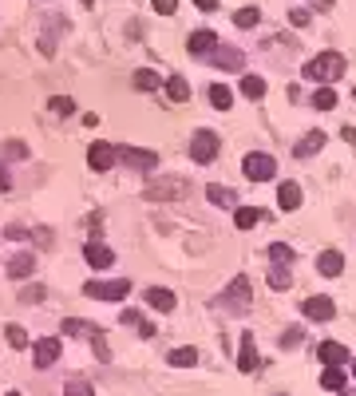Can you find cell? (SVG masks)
<instances>
[{
	"mask_svg": "<svg viewBox=\"0 0 356 396\" xmlns=\"http://www.w3.org/2000/svg\"><path fill=\"white\" fill-rule=\"evenodd\" d=\"M344 72H348V60L340 52H321L305 63V79H313V83H337Z\"/></svg>",
	"mask_w": 356,
	"mask_h": 396,
	"instance_id": "obj_1",
	"label": "cell"
},
{
	"mask_svg": "<svg viewBox=\"0 0 356 396\" xmlns=\"http://www.w3.org/2000/svg\"><path fill=\"white\" fill-rule=\"evenodd\" d=\"M249 298H254V293H249V278H234L230 289L218 298V305H222L226 313H245V309H249Z\"/></svg>",
	"mask_w": 356,
	"mask_h": 396,
	"instance_id": "obj_2",
	"label": "cell"
},
{
	"mask_svg": "<svg viewBox=\"0 0 356 396\" xmlns=\"http://www.w3.org/2000/svg\"><path fill=\"white\" fill-rule=\"evenodd\" d=\"M218 147H222V139H218L214 131H194V139H190V158L206 167V163L218 158Z\"/></svg>",
	"mask_w": 356,
	"mask_h": 396,
	"instance_id": "obj_3",
	"label": "cell"
},
{
	"mask_svg": "<svg viewBox=\"0 0 356 396\" xmlns=\"http://www.w3.org/2000/svg\"><path fill=\"white\" fill-rule=\"evenodd\" d=\"M242 171H245V178H249V183H265V178H274V174H277V163H274V155L254 151V155H245Z\"/></svg>",
	"mask_w": 356,
	"mask_h": 396,
	"instance_id": "obj_4",
	"label": "cell"
},
{
	"mask_svg": "<svg viewBox=\"0 0 356 396\" xmlns=\"http://www.w3.org/2000/svg\"><path fill=\"white\" fill-rule=\"evenodd\" d=\"M83 293H87V298H99V301H123L131 293V282L127 278H119V282H87Z\"/></svg>",
	"mask_w": 356,
	"mask_h": 396,
	"instance_id": "obj_5",
	"label": "cell"
},
{
	"mask_svg": "<svg viewBox=\"0 0 356 396\" xmlns=\"http://www.w3.org/2000/svg\"><path fill=\"white\" fill-rule=\"evenodd\" d=\"M186 183L182 178H159V183H146V198L151 202H166V198H182Z\"/></svg>",
	"mask_w": 356,
	"mask_h": 396,
	"instance_id": "obj_6",
	"label": "cell"
},
{
	"mask_svg": "<svg viewBox=\"0 0 356 396\" xmlns=\"http://www.w3.org/2000/svg\"><path fill=\"white\" fill-rule=\"evenodd\" d=\"M115 158H119V147H111V143H91L87 147V167L91 171H111Z\"/></svg>",
	"mask_w": 356,
	"mask_h": 396,
	"instance_id": "obj_7",
	"label": "cell"
},
{
	"mask_svg": "<svg viewBox=\"0 0 356 396\" xmlns=\"http://www.w3.org/2000/svg\"><path fill=\"white\" fill-rule=\"evenodd\" d=\"M119 158L131 163L135 171H155V167H159V155H155V151H143V147H119Z\"/></svg>",
	"mask_w": 356,
	"mask_h": 396,
	"instance_id": "obj_8",
	"label": "cell"
},
{
	"mask_svg": "<svg viewBox=\"0 0 356 396\" xmlns=\"http://www.w3.org/2000/svg\"><path fill=\"white\" fill-rule=\"evenodd\" d=\"M301 313H305L309 321H333V317H337V305H333V298H305Z\"/></svg>",
	"mask_w": 356,
	"mask_h": 396,
	"instance_id": "obj_9",
	"label": "cell"
},
{
	"mask_svg": "<svg viewBox=\"0 0 356 396\" xmlns=\"http://www.w3.org/2000/svg\"><path fill=\"white\" fill-rule=\"evenodd\" d=\"M210 63H218V67H226V72H242V67H245V56L238 52V48L218 44V48L210 52Z\"/></svg>",
	"mask_w": 356,
	"mask_h": 396,
	"instance_id": "obj_10",
	"label": "cell"
},
{
	"mask_svg": "<svg viewBox=\"0 0 356 396\" xmlns=\"http://www.w3.org/2000/svg\"><path fill=\"white\" fill-rule=\"evenodd\" d=\"M60 353H64V345H60L56 337H44V341H36V368H52V364L60 361Z\"/></svg>",
	"mask_w": 356,
	"mask_h": 396,
	"instance_id": "obj_11",
	"label": "cell"
},
{
	"mask_svg": "<svg viewBox=\"0 0 356 396\" xmlns=\"http://www.w3.org/2000/svg\"><path fill=\"white\" fill-rule=\"evenodd\" d=\"M83 258H87V266L91 269H107L115 262V250L111 246H103V242H87V246H83Z\"/></svg>",
	"mask_w": 356,
	"mask_h": 396,
	"instance_id": "obj_12",
	"label": "cell"
},
{
	"mask_svg": "<svg viewBox=\"0 0 356 396\" xmlns=\"http://www.w3.org/2000/svg\"><path fill=\"white\" fill-rule=\"evenodd\" d=\"M186 48H190V56H210L214 48H218V36L210 28H198V32H190Z\"/></svg>",
	"mask_w": 356,
	"mask_h": 396,
	"instance_id": "obj_13",
	"label": "cell"
},
{
	"mask_svg": "<svg viewBox=\"0 0 356 396\" xmlns=\"http://www.w3.org/2000/svg\"><path fill=\"white\" fill-rule=\"evenodd\" d=\"M317 357H321L329 368H340V364L348 361V348L340 345V341H321V348H317Z\"/></svg>",
	"mask_w": 356,
	"mask_h": 396,
	"instance_id": "obj_14",
	"label": "cell"
},
{
	"mask_svg": "<svg viewBox=\"0 0 356 396\" xmlns=\"http://www.w3.org/2000/svg\"><path fill=\"white\" fill-rule=\"evenodd\" d=\"M146 305L159 309V313H170V309L178 305V298L170 293V289H162V285H151V289H146Z\"/></svg>",
	"mask_w": 356,
	"mask_h": 396,
	"instance_id": "obj_15",
	"label": "cell"
},
{
	"mask_svg": "<svg viewBox=\"0 0 356 396\" xmlns=\"http://www.w3.org/2000/svg\"><path fill=\"white\" fill-rule=\"evenodd\" d=\"M238 368L254 373L258 368V345H254V333H242V348H238Z\"/></svg>",
	"mask_w": 356,
	"mask_h": 396,
	"instance_id": "obj_16",
	"label": "cell"
},
{
	"mask_svg": "<svg viewBox=\"0 0 356 396\" xmlns=\"http://www.w3.org/2000/svg\"><path fill=\"white\" fill-rule=\"evenodd\" d=\"M317 269H321V278H337L340 269H344V253L340 250H324L317 258Z\"/></svg>",
	"mask_w": 356,
	"mask_h": 396,
	"instance_id": "obj_17",
	"label": "cell"
},
{
	"mask_svg": "<svg viewBox=\"0 0 356 396\" xmlns=\"http://www.w3.org/2000/svg\"><path fill=\"white\" fill-rule=\"evenodd\" d=\"M324 143H329V135H324V131H309L305 139L297 143V151H293V155H297V158H309V155H317Z\"/></svg>",
	"mask_w": 356,
	"mask_h": 396,
	"instance_id": "obj_18",
	"label": "cell"
},
{
	"mask_svg": "<svg viewBox=\"0 0 356 396\" xmlns=\"http://www.w3.org/2000/svg\"><path fill=\"white\" fill-rule=\"evenodd\" d=\"M32 266H36V258H32V253H12V258H8V278H16V282H20V278H28V273H32Z\"/></svg>",
	"mask_w": 356,
	"mask_h": 396,
	"instance_id": "obj_19",
	"label": "cell"
},
{
	"mask_svg": "<svg viewBox=\"0 0 356 396\" xmlns=\"http://www.w3.org/2000/svg\"><path fill=\"white\" fill-rule=\"evenodd\" d=\"M277 206H281V210H297V206H301V187H297V183H281V187H277Z\"/></svg>",
	"mask_w": 356,
	"mask_h": 396,
	"instance_id": "obj_20",
	"label": "cell"
},
{
	"mask_svg": "<svg viewBox=\"0 0 356 396\" xmlns=\"http://www.w3.org/2000/svg\"><path fill=\"white\" fill-rule=\"evenodd\" d=\"M261 218H265V210H258V206H238V214H234V226H238V230H254Z\"/></svg>",
	"mask_w": 356,
	"mask_h": 396,
	"instance_id": "obj_21",
	"label": "cell"
},
{
	"mask_svg": "<svg viewBox=\"0 0 356 396\" xmlns=\"http://www.w3.org/2000/svg\"><path fill=\"white\" fill-rule=\"evenodd\" d=\"M265 282H269V289H277V293H285V289L293 285V273H289V266H269V278H265Z\"/></svg>",
	"mask_w": 356,
	"mask_h": 396,
	"instance_id": "obj_22",
	"label": "cell"
},
{
	"mask_svg": "<svg viewBox=\"0 0 356 396\" xmlns=\"http://www.w3.org/2000/svg\"><path fill=\"white\" fill-rule=\"evenodd\" d=\"M64 333H67V337H99L96 325H91V321H80V317H67Z\"/></svg>",
	"mask_w": 356,
	"mask_h": 396,
	"instance_id": "obj_23",
	"label": "cell"
},
{
	"mask_svg": "<svg viewBox=\"0 0 356 396\" xmlns=\"http://www.w3.org/2000/svg\"><path fill=\"white\" fill-rule=\"evenodd\" d=\"M210 103L218 111H230V103H234V92H230L226 83H210Z\"/></svg>",
	"mask_w": 356,
	"mask_h": 396,
	"instance_id": "obj_24",
	"label": "cell"
},
{
	"mask_svg": "<svg viewBox=\"0 0 356 396\" xmlns=\"http://www.w3.org/2000/svg\"><path fill=\"white\" fill-rule=\"evenodd\" d=\"M166 95H170L175 103H186V99H190V87H186V79H182V76H170V79H166Z\"/></svg>",
	"mask_w": 356,
	"mask_h": 396,
	"instance_id": "obj_25",
	"label": "cell"
},
{
	"mask_svg": "<svg viewBox=\"0 0 356 396\" xmlns=\"http://www.w3.org/2000/svg\"><path fill=\"white\" fill-rule=\"evenodd\" d=\"M206 198H210V202H218V206H234V202H238V194H234L230 187H214V183L206 187Z\"/></svg>",
	"mask_w": 356,
	"mask_h": 396,
	"instance_id": "obj_26",
	"label": "cell"
},
{
	"mask_svg": "<svg viewBox=\"0 0 356 396\" xmlns=\"http://www.w3.org/2000/svg\"><path fill=\"white\" fill-rule=\"evenodd\" d=\"M242 95L245 99H261V95H265V79L261 76H242Z\"/></svg>",
	"mask_w": 356,
	"mask_h": 396,
	"instance_id": "obj_27",
	"label": "cell"
},
{
	"mask_svg": "<svg viewBox=\"0 0 356 396\" xmlns=\"http://www.w3.org/2000/svg\"><path fill=\"white\" fill-rule=\"evenodd\" d=\"M258 20H261V12H258V8H238V12H234V24H238L242 32L258 28Z\"/></svg>",
	"mask_w": 356,
	"mask_h": 396,
	"instance_id": "obj_28",
	"label": "cell"
},
{
	"mask_svg": "<svg viewBox=\"0 0 356 396\" xmlns=\"http://www.w3.org/2000/svg\"><path fill=\"white\" fill-rule=\"evenodd\" d=\"M170 364H175V368H190V364H198V348H175V353H170Z\"/></svg>",
	"mask_w": 356,
	"mask_h": 396,
	"instance_id": "obj_29",
	"label": "cell"
},
{
	"mask_svg": "<svg viewBox=\"0 0 356 396\" xmlns=\"http://www.w3.org/2000/svg\"><path fill=\"white\" fill-rule=\"evenodd\" d=\"M159 83H162V79L155 76V72H146V67L135 72V87H139V92H159Z\"/></svg>",
	"mask_w": 356,
	"mask_h": 396,
	"instance_id": "obj_30",
	"label": "cell"
},
{
	"mask_svg": "<svg viewBox=\"0 0 356 396\" xmlns=\"http://www.w3.org/2000/svg\"><path fill=\"white\" fill-rule=\"evenodd\" d=\"M293 258H297V253H293L285 242H274V246H269V262H274V266H289Z\"/></svg>",
	"mask_w": 356,
	"mask_h": 396,
	"instance_id": "obj_31",
	"label": "cell"
},
{
	"mask_svg": "<svg viewBox=\"0 0 356 396\" xmlns=\"http://www.w3.org/2000/svg\"><path fill=\"white\" fill-rule=\"evenodd\" d=\"M321 388L340 393V388H344V373H340V368H324V373H321Z\"/></svg>",
	"mask_w": 356,
	"mask_h": 396,
	"instance_id": "obj_32",
	"label": "cell"
},
{
	"mask_svg": "<svg viewBox=\"0 0 356 396\" xmlns=\"http://www.w3.org/2000/svg\"><path fill=\"white\" fill-rule=\"evenodd\" d=\"M96 388H91V380H83V377H71L64 384V396H91Z\"/></svg>",
	"mask_w": 356,
	"mask_h": 396,
	"instance_id": "obj_33",
	"label": "cell"
},
{
	"mask_svg": "<svg viewBox=\"0 0 356 396\" xmlns=\"http://www.w3.org/2000/svg\"><path fill=\"white\" fill-rule=\"evenodd\" d=\"M313 107H317V111H329V107H337V92H333V87H321V92L313 95Z\"/></svg>",
	"mask_w": 356,
	"mask_h": 396,
	"instance_id": "obj_34",
	"label": "cell"
},
{
	"mask_svg": "<svg viewBox=\"0 0 356 396\" xmlns=\"http://www.w3.org/2000/svg\"><path fill=\"white\" fill-rule=\"evenodd\" d=\"M4 337H8V345H12V348H24V345H28V333L20 329V325H8V329H4Z\"/></svg>",
	"mask_w": 356,
	"mask_h": 396,
	"instance_id": "obj_35",
	"label": "cell"
},
{
	"mask_svg": "<svg viewBox=\"0 0 356 396\" xmlns=\"http://www.w3.org/2000/svg\"><path fill=\"white\" fill-rule=\"evenodd\" d=\"M0 151H4V158H28V147H24V143H16V139H8Z\"/></svg>",
	"mask_w": 356,
	"mask_h": 396,
	"instance_id": "obj_36",
	"label": "cell"
},
{
	"mask_svg": "<svg viewBox=\"0 0 356 396\" xmlns=\"http://www.w3.org/2000/svg\"><path fill=\"white\" fill-rule=\"evenodd\" d=\"M44 293H48L44 285H24V289H20V301H28V305H32V301H44Z\"/></svg>",
	"mask_w": 356,
	"mask_h": 396,
	"instance_id": "obj_37",
	"label": "cell"
},
{
	"mask_svg": "<svg viewBox=\"0 0 356 396\" xmlns=\"http://www.w3.org/2000/svg\"><path fill=\"white\" fill-rule=\"evenodd\" d=\"M301 337H305V329H301V325H293V329H285L281 345H285V348H297V345H301Z\"/></svg>",
	"mask_w": 356,
	"mask_h": 396,
	"instance_id": "obj_38",
	"label": "cell"
},
{
	"mask_svg": "<svg viewBox=\"0 0 356 396\" xmlns=\"http://www.w3.org/2000/svg\"><path fill=\"white\" fill-rule=\"evenodd\" d=\"M52 111H56V115H71V111H76V103H71L67 95H56V99H52Z\"/></svg>",
	"mask_w": 356,
	"mask_h": 396,
	"instance_id": "obj_39",
	"label": "cell"
},
{
	"mask_svg": "<svg viewBox=\"0 0 356 396\" xmlns=\"http://www.w3.org/2000/svg\"><path fill=\"white\" fill-rule=\"evenodd\" d=\"M91 345H96L99 361H111V348H107V341H103V333H99V337H91Z\"/></svg>",
	"mask_w": 356,
	"mask_h": 396,
	"instance_id": "obj_40",
	"label": "cell"
},
{
	"mask_svg": "<svg viewBox=\"0 0 356 396\" xmlns=\"http://www.w3.org/2000/svg\"><path fill=\"white\" fill-rule=\"evenodd\" d=\"M151 8H155L159 16H170L178 8V0H151Z\"/></svg>",
	"mask_w": 356,
	"mask_h": 396,
	"instance_id": "obj_41",
	"label": "cell"
},
{
	"mask_svg": "<svg viewBox=\"0 0 356 396\" xmlns=\"http://www.w3.org/2000/svg\"><path fill=\"white\" fill-rule=\"evenodd\" d=\"M289 20L297 24V28H305V24H309V12H305V8H293V12H289Z\"/></svg>",
	"mask_w": 356,
	"mask_h": 396,
	"instance_id": "obj_42",
	"label": "cell"
},
{
	"mask_svg": "<svg viewBox=\"0 0 356 396\" xmlns=\"http://www.w3.org/2000/svg\"><path fill=\"white\" fill-rule=\"evenodd\" d=\"M4 234L12 238V242H20V238H28V230H24V226H20V222H12V226H8V230H4Z\"/></svg>",
	"mask_w": 356,
	"mask_h": 396,
	"instance_id": "obj_43",
	"label": "cell"
},
{
	"mask_svg": "<svg viewBox=\"0 0 356 396\" xmlns=\"http://www.w3.org/2000/svg\"><path fill=\"white\" fill-rule=\"evenodd\" d=\"M36 242H40V246H48V242H52V230H44V226H40V230H36Z\"/></svg>",
	"mask_w": 356,
	"mask_h": 396,
	"instance_id": "obj_44",
	"label": "cell"
},
{
	"mask_svg": "<svg viewBox=\"0 0 356 396\" xmlns=\"http://www.w3.org/2000/svg\"><path fill=\"white\" fill-rule=\"evenodd\" d=\"M8 187H12V178H8V167L0 163V190H8Z\"/></svg>",
	"mask_w": 356,
	"mask_h": 396,
	"instance_id": "obj_45",
	"label": "cell"
},
{
	"mask_svg": "<svg viewBox=\"0 0 356 396\" xmlns=\"http://www.w3.org/2000/svg\"><path fill=\"white\" fill-rule=\"evenodd\" d=\"M198 8H202V12H214V8H218V0H194Z\"/></svg>",
	"mask_w": 356,
	"mask_h": 396,
	"instance_id": "obj_46",
	"label": "cell"
},
{
	"mask_svg": "<svg viewBox=\"0 0 356 396\" xmlns=\"http://www.w3.org/2000/svg\"><path fill=\"white\" fill-rule=\"evenodd\" d=\"M313 8H321L324 12V8H333V0H313Z\"/></svg>",
	"mask_w": 356,
	"mask_h": 396,
	"instance_id": "obj_47",
	"label": "cell"
},
{
	"mask_svg": "<svg viewBox=\"0 0 356 396\" xmlns=\"http://www.w3.org/2000/svg\"><path fill=\"white\" fill-rule=\"evenodd\" d=\"M8 396H20V393H8Z\"/></svg>",
	"mask_w": 356,
	"mask_h": 396,
	"instance_id": "obj_48",
	"label": "cell"
},
{
	"mask_svg": "<svg viewBox=\"0 0 356 396\" xmlns=\"http://www.w3.org/2000/svg\"><path fill=\"white\" fill-rule=\"evenodd\" d=\"M353 373H356V361H353Z\"/></svg>",
	"mask_w": 356,
	"mask_h": 396,
	"instance_id": "obj_49",
	"label": "cell"
}]
</instances>
